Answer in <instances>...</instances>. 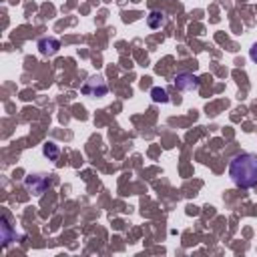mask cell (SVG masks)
<instances>
[{
    "mask_svg": "<svg viewBox=\"0 0 257 257\" xmlns=\"http://www.w3.org/2000/svg\"><path fill=\"white\" fill-rule=\"evenodd\" d=\"M106 90H108V86H106V82L102 80V76H90V78L86 80V84L82 86V92H84L86 96H104Z\"/></svg>",
    "mask_w": 257,
    "mask_h": 257,
    "instance_id": "cell-3",
    "label": "cell"
},
{
    "mask_svg": "<svg viewBox=\"0 0 257 257\" xmlns=\"http://www.w3.org/2000/svg\"><path fill=\"white\" fill-rule=\"evenodd\" d=\"M229 177L241 189H253L257 185V155L239 153L229 163Z\"/></svg>",
    "mask_w": 257,
    "mask_h": 257,
    "instance_id": "cell-1",
    "label": "cell"
},
{
    "mask_svg": "<svg viewBox=\"0 0 257 257\" xmlns=\"http://www.w3.org/2000/svg\"><path fill=\"white\" fill-rule=\"evenodd\" d=\"M44 155L54 161V159L58 157V147H56L54 143H46V145H44Z\"/></svg>",
    "mask_w": 257,
    "mask_h": 257,
    "instance_id": "cell-9",
    "label": "cell"
},
{
    "mask_svg": "<svg viewBox=\"0 0 257 257\" xmlns=\"http://www.w3.org/2000/svg\"><path fill=\"white\" fill-rule=\"evenodd\" d=\"M38 48H40L42 56H52L60 48V42L56 38H40L38 40Z\"/></svg>",
    "mask_w": 257,
    "mask_h": 257,
    "instance_id": "cell-5",
    "label": "cell"
},
{
    "mask_svg": "<svg viewBox=\"0 0 257 257\" xmlns=\"http://www.w3.org/2000/svg\"><path fill=\"white\" fill-rule=\"evenodd\" d=\"M151 98L155 100V102H169V94H167V90L165 88H161V86H153L151 88Z\"/></svg>",
    "mask_w": 257,
    "mask_h": 257,
    "instance_id": "cell-7",
    "label": "cell"
},
{
    "mask_svg": "<svg viewBox=\"0 0 257 257\" xmlns=\"http://www.w3.org/2000/svg\"><path fill=\"white\" fill-rule=\"evenodd\" d=\"M12 235H16V233H12V229H10L8 221H6V219H2V245H4V247H6L10 241H16V239H12Z\"/></svg>",
    "mask_w": 257,
    "mask_h": 257,
    "instance_id": "cell-8",
    "label": "cell"
},
{
    "mask_svg": "<svg viewBox=\"0 0 257 257\" xmlns=\"http://www.w3.org/2000/svg\"><path fill=\"white\" fill-rule=\"evenodd\" d=\"M249 58H251V60L257 64V42H255V44L249 48Z\"/></svg>",
    "mask_w": 257,
    "mask_h": 257,
    "instance_id": "cell-10",
    "label": "cell"
},
{
    "mask_svg": "<svg viewBox=\"0 0 257 257\" xmlns=\"http://www.w3.org/2000/svg\"><path fill=\"white\" fill-rule=\"evenodd\" d=\"M24 185H26V189H28L32 195L40 197V195L50 187V179H48V175H28V177L24 179Z\"/></svg>",
    "mask_w": 257,
    "mask_h": 257,
    "instance_id": "cell-2",
    "label": "cell"
},
{
    "mask_svg": "<svg viewBox=\"0 0 257 257\" xmlns=\"http://www.w3.org/2000/svg\"><path fill=\"white\" fill-rule=\"evenodd\" d=\"M147 24H149V28H153V30L163 28V26L167 24V16H165V12H161V10H153V12L147 16Z\"/></svg>",
    "mask_w": 257,
    "mask_h": 257,
    "instance_id": "cell-6",
    "label": "cell"
},
{
    "mask_svg": "<svg viewBox=\"0 0 257 257\" xmlns=\"http://www.w3.org/2000/svg\"><path fill=\"white\" fill-rule=\"evenodd\" d=\"M199 76H195V74H191V72H179L177 76H175V84H177V88L179 90H183V92H189V90H197L199 88Z\"/></svg>",
    "mask_w": 257,
    "mask_h": 257,
    "instance_id": "cell-4",
    "label": "cell"
}]
</instances>
